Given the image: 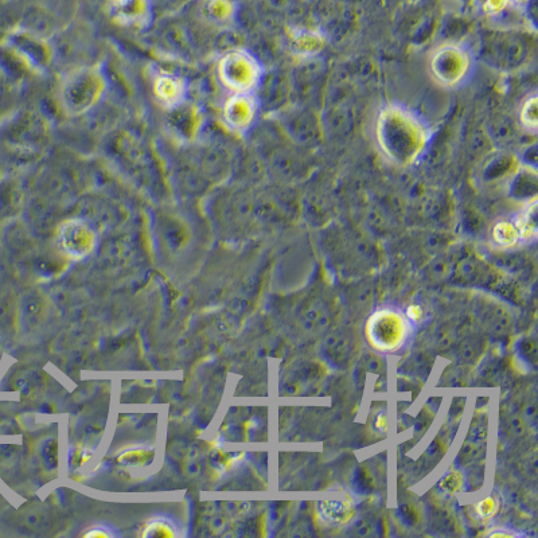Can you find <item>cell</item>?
Wrapping results in <instances>:
<instances>
[{"label":"cell","instance_id":"6da1fadb","mask_svg":"<svg viewBox=\"0 0 538 538\" xmlns=\"http://www.w3.org/2000/svg\"><path fill=\"white\" fill-rule=\"evenodd\" d=\"M430 136L426 123L399 104L385 105L374 123L378 151L391 165L401 169L415 165L423 157Z\"/></svg>","mask_w":538,"mask_h":538},{"label":"cell","instance_id":"7a4b0ae2","mask_svg":"<svg viewBox=\"0 0 538 538\" xmlns=\"http://www.w3.org/2000/svg\"><path fill=\"white\" fill-rule=\"evenodd\" d=\"M474 69L473 54L459 44H443L431 53L428 70L440 87L456 89L470 79Z\"/></svg>","mask_w":538,"mask_h":538},{"label":"cell","instance_id":"3957f363","mask_svg":"<svg viewBox=\"0 0 538 538\" xmlns=\"http://www.w3.org/2000/svg\"><path fill=\"white\" fill-rule=\"evenodd\" d=\"M407 333L405 319L392 311H380L374 314L366 327L370 345L381 352H391L400 348Z\"/></svg>","mask_w":538,"mask_h":538},{"label":"cell","instance_id":"277c9868","mask_svg":"<svg viewBox=\"0 0 538 538\" xmlns=\"http://www.w3.org/2000/svg\"><path fill=\"white\" fill-rule=\"evenodd\" d=\"M260 66L251 54L233 52L222 60V81L237 93H248L260 80Z\"/></svg>","mask_w":538,"mask_h":538},{"label":"cell","instance_id":"5b68a950","mask_svg":"<svg viewBox=\"0 0 538 538\" xmlns=\"http://www.w3.org/2000/svg\"><path fill=\"white\" fill-rule=\"evenodd\" d=\"M61 245L70 256L84 257L95 247V235L81 222H69L61 230Z\"/></svg>","mask_w":538,"mask_h":538},{"label":"cell","instance_id":"8992f818","mask_svg":"<svg viewBox=\"0 0 538 538\" xmlns=\"http://www.w3.org/2000/svg\"><path fill=\"white\" fill-rule=\"evenodd\" d=\"M257 104L248 93H237L229 100L225 108V116L228 123L236 130H247L255 122Z\"/></svg>","mask_w":538,"mask_h":538},{"label":"cell","instance_id":"52a82bcc","mask_svg":"<svg viewBox=\"0 0 538 538\" xmlns=\"http://www.w3.org/2000/svg\"><path fill=\"white\" fill-rule=\"evenodd\" d=\"M319 512L323 520L331 525H345L352 520L354 509L349 502L325 501L319 504Z\"/></svg>","mask_w":538,"mask_h":538},{"label":"cell","instance_id":"ba28073f","mask_svg":"<svg viewBox=\"0 0 538 538\" xmlns=\"http://www.w3.org/2000/svg\"><path fill=\"white\" fill-rule=\"evenodd\" d=\"M518 233H520L521 240L530 241L536 239L537 236V197L532 198L526 204V208L518 214L516 220Z\"/></svg>","mask_w":538,"mask_h":538},{"label":"cell","instance_id":"9c48e42d","mask_svg":"<svg viewBox=\"0 0 538 538\" xmlns=\"http://www.w3.org/2000/svg\"><path fill=\"white\" fill-rule=\"evenodd\" d=\"M115 14L124 21H139L147 11V0H111Z\"/></svg>","mask_w":538,"mask_h":538},{"label":"cell","instance_id":"30bf717a","mask_svg":"<svg viewBox=\"0 0 538 538\" xmlns=\"http://www.w3.org/2000/svg\"><path fill=\"white\" fill-rule=\"evenodd\" d=\"M325 41L313 31H299L294 37V49L300 56H314L321 52Z\"/></svg>","mask_w":538,"mask_h":538},{"label":"cell","instance_id":"8fae6325","mask_svg":"<svg viewBox=\"0 0 538 538\" xmlns=\"http://www.w3.org/2000/svg\"><path fill=\"white\" fill-rule=\"evenodd\" d=\"M494 243L502 248L514 247L521 240L514 221H499L493 228Z\"/></svg>","mask_w":538,"mask_h":538},{"label":"cell","instance_id":"7c38bea8","mask_svg":"<svg viewBox=\"0 0 538 538\" xmlns=\"http://www.w3.org/2000/svg\"><path fill=\"white\" fill-rule=\"evenodd\" d=\"M538 97L536 93L526 97L522 103L520 112H518V120L525 131L536 134L538 130Z\"/></svg>","mask_w":538,"mask_h":538},{"label":"cell","instance_id":"4fadbf2b","mask_svg":"<svg viewBox=\"0 0 538 538\" xmlns=\"http://www.w3.org/2000/svg\"><path fill=\"white\" fill-rule=\"evenodd\" d=\"M175 528L170 521L158 518V520L151 521L150 524L144 528L143 537H175Z\"/></svg>","mask_w":538,"mask_h":538},{"label":"cell","instance_id":"5bb4252c","mask_svg":"<svg viewBox=\"0 0 538 538\" xmlns=\"http://www.w3.org/2000/svg\"><path fill=\"white\" fill-rule=\"evenodd\" d=\"M510 6L512 5H510L509 0H485L483 2V11L489 17H498V15L504 14Z\"/></svg>","mask_w":538,"mask_h":538},{"label":"cell","instance_id":"9a60e30c","mask_svg":"<svg viewBox=\"0 0 538 538\" xmlns=\"http://www.w3.org/2000/svg\"><path fill=\"white\" fill-rule=\"evenodd\" d=\"M462 486V477L459 473L448 474L446 478L440 482V489L447 491V493H455Z\"/></svg>","mask_w":538,"mask_h":538},{"label":"cell","instance_id":"2e32d148","mask_svg":"<svg viewBox=\"0 0 538 538\" xmlns=\"http://www.w3.org/2000/svg\"><path fill=\"white\" fill-rule=\"evenodd\" d=\"M475 510H477L479 517L490 518L497 510V504H495L494 499L487 498L485 501L479 502Z\"/></svg>","mask_w":538,"mask_h":538},{"label":"cell","instance_id":"e0dca14e","mask_svg":"<svg viewBox=\"0 0 538 538\" xmlns=\"http://www.w3.org/2000/svg\"><path fill=\"white\" fill-rule=\"evenodd\" d=\"M113 533L109 532L107 528H96L85 534V537H99V538H109L112 537Z\"/></svg>","mask_w":538,"mask_h":538},{"label":"cell","instance_id":"ac0fdd59","mask_svg":"<svg viewBox=\"0 0 538 538\" xmlns=\"http://www.w3.org/2000/svg\"><path fill=\"white\" fill-rule=\"evenodd\" d=\"M408 315L409 318L413 319V321H419L421 317V309L419 306H411L408 309Z\"/></svg>","mask_w":538,"mask_h":538},{"label":"cell","instance_id":"d6986e66","mask_svg":"<svg viewBox=\"0 0 538 538\" xmlns=\"http://www.w3.org/2000/svg\"><path fill=\"white\" fill-rule=\"evenodd\" d=\"M376 427L378 428V430L382 431L387 428V417H385V415H380L377 417Z\"/></svg>","mask_w":538,"mask_h":538},{"label":"cell","instance_id":"ffe728a7","mask_svg":"<svg viewBox=\"0 0 538 538\" xmlns=\"http://www.w3.org/2000/svg\"><path fill=\"white\" fill-rule=\"evenodd\" d=\"M530 2H532V0H509L510 5L518 7V9L530 5Z\"/></svg>","mask_w":538,"mask_h":538}]
</instances>
